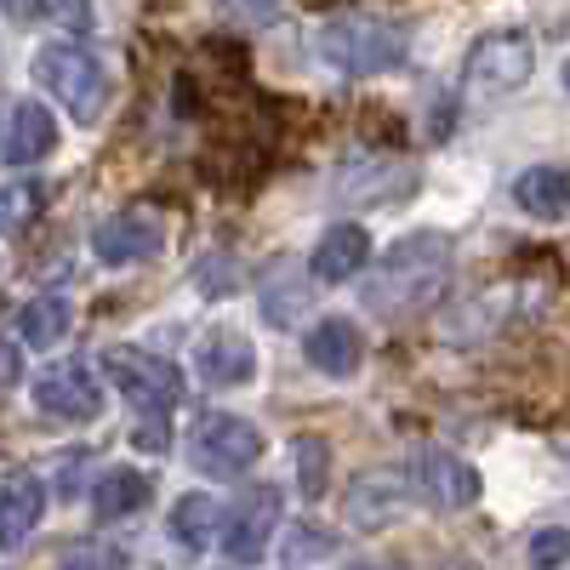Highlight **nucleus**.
I'll use <instances>...</instances> for the list:
<instances>
[{
	"mask_svg": "<svg viewBox=\"0 0 570 570\" xmlns=\"http://www.w3.org/2000/svg\"><path fill=\"white\" fill-rule=\"evenodd\" d=\"M451 279V240L434 228L422 234H405V240L389 246L383 268L365 279V303L376 314H411V308H428Z\"/></svg>",
	"mask_w": 570,
	"mask_h": 570,
	"instance_id": "f257e3e1",
	"label": "nucleus"
},
{
	"mask_svg": "<svg viewBox=\"0 0 570 570\" xmlns=\"http://www.w3.org/2000/svg\"><path fill=\"white\" fill-rule=\"evenodd\" d=\"M320 52L343 75H383L405 58V29L376 12H343L320 29Z\"/></svg>",
	"mask_w": 570,
	"mask_h": 570,
	"instance_id": "f03ea898",
	"label": "nucleus"
},
{
	"mask_svg": "<svg viewBox=\"0 0 570 570\" xmlns=\"http://www.w3.org/2000/svg\"><path fill=\"white\" fill-rule=\"evenodd\" d=\"M35 80L52 91V98L80 120V126H91L104 115V104H109V75H104V63L86 52V46H75V40H58V46H46V52L35 58Z\"/></svg>",
	"mask_w": 570,
	"mask_h": 570,
	"instance_id": "7ed1b4c3",
	"label": "nucleus"
},
{
	"mask_svg": "<svg viewBox=\"0 0 570 570\" xmlns=\"http://www.w3.org/2000/svg\"><path fill=\"white\" fill-rule=\"evenodd\" d=\"M104 371H109V383L120 389V400L137 416H171L177 400H183L177 365L160 360V354H149V348H109L104 354Z\"/></svg>",
	"mask_w": 570,
	"mask_h": 570,
	"instance_id": "20e7f679",
	"label": "nucleus"
},
{
	"mask_svg": "<svg viewBox=\"0 0 570 570\" xmlns=\"http://www.w3.org/2000/svg\"><path fill=\"white\" fill-rule=\"evenodd\" d=\"M531 69H537V40L525 29H497L485 40H473L468 63H462L468 91H480V98H502V91L525 86Z\"/></svg>",
	"mask_w": 570,
	"mask_h": 570,
	"instance_id": "39448f33",
	"label": "nucleus"
},
{
	"mask_svg": "<svg viewBox=\"0 0 570 570\" xmlns=\"http://www.w3.org/2000/svg\"><path fill=\"white\" fill-rule=\"evenodd\" d=\"M400 485H411V497H416V502L440 508V513H451V508H473V502H480V473H473L462 456L440 451V445L411 451V462H405V473H400Z\"/></svg>",
	"mask_w": 570,
	"mask_h": 570,
	"instance_id": "423d86ee",
	"label": "nucleus"
},
{
	"mask_svg": "<svg viewBox=\"0 0 570 570\" xmlns=\"http://www.w3.org/2000/svg\"><path fill=\"white\" fill-rule=\"evenodd\" d=\"M35 405L46 416H63V422H91L104 416V389H98V371L86 360H58L35 376Z\"/></svg>",
	"mask_w": 570,
	"mask_h": 570,
	"instance_id": "0eeeda50",
	"label": "nucleus"
},
{
	"mask_svg": "<svg viewBox=\"0 0 570 570\" xmlns=\"http://www.w3.org/2000/svg\"><path fill=\"white\" fill-rule=\"evenodd\" d=\"M257 456H263V428L257 422L228 416V411L200 416V428H195V462L206 473H246Z\"/></svg>",
	"mask_w": 570,
	"mask_h": 570,
	"instance_id": "6e6552de",
	"label": "nucleus"
},
{
	"mask_svg": "<svg viewBox=\"0 0 570 570\" xmlns=\"http://www.w3.org/2000/svg\"><path fill=\"white\" fill-rule=\"evenodd\" d=\"M274 525H279V491H274V485H257V491H246L240 508H234L223 525H217V542H223V553H228L234 564H257L263 548H268V537H274Z\"/></svg>",
	"mask_w": 570,
	"mask_h": 570,
	"instance_id": "1a4fd4ad",
	"label": "nucleus"
},
{
	"mask_svg": "<svg viewBox=\"0 0 570 570\" xmlns=\"http://www.w3.org/2000/svg\"><path fill=\"white\" fill-rule=\"evenodd\" d=\"M91 246H98V257L109 268H126V263H142L155 257L166 246V217L149 212V206H131V212H115L109 223H98V234H91Z\"/></svg>",
	"mask_w": 570,
	"mask_h": 570,
	"instance_id": "9d476101",
	"label": "nucleus"
},
{
	"mask_svg": "<svg viewBox=\"0 0 570 570\" xmlns=\"http://www.w3.org/2000/svg\"><path fill=\"white\" fill-rule=\"evenodd\" d=\"M365 263H371V234L360 223H337V228L320 234V246L308 257V274L320 285H348L354 274H365Z\"/></svg>",
	"mask_w": 570,
	"mask_h": 570,
	"instance_id": "9b49d317",
	"label": "nucleus"
},
{
	"mask_svg": "<svg viewBox=\"0 0 570 570\" xmlns=\"http://www.w3.org/2000/svg\"><path fill=\"white\" fill-rule=\"evenodd\" d=\"M58 149V120L46 115L40 104H12L7 109V131H0V160L7 166H35Z\"/></svg>",
	"mask_w": 570,
	"mask_h": 570,
	"instance_id": "f8f14e48",
	"label": "nucleus"
},
{
	"mask_svg": "<svg viewBox=\"0 0 570 570\" xmlns=\"http://www.w3.org/2000/svg\"><path fill=\"white\" fill-rule=\"evenodd\" d=\"M195 365L212 389H240L257 376V348L240 337V331H206L200 348H195Z\"/></svg>",
	"mask_w": 570,
	"mask_h": 570,
	"instance_id": "ddd939ff",
	"label": "nucleus"
},
{
	"mask_svg": "<svg viewBox=\"0 0 570 570\" xmlns=\"http://www.w3.org/2000/svg\"><path fill=\"white\" fill-rule=\"evenodd\" d=\"M40 513H46L40 473H7V485H0V548L18 553L29 542V531L40 525Z\"/></svg>",
	"mask_w": 570,
	"mask_h": 570,
	"instance_id": "4468645a",
	"label": "nucleus"
},
{
	"mask_svg": "<svg viewBox=\"0 0 570 570\" xmlns=\"http://www.w3.org/2000/svg\"><path fill=\"white\" fill-rule=\"evenodd\" d=\"M303 348H308V365L325 376H354L365 365V337L354 320H320Z\"/></svg>",
	"mask_w": 570,
	"mask_h": 570,
	"instance_id": "2eb2a0df",
	"label": "nucleus"
},
{
	"mask_svg": "<svg viewBox=\"0 0 570 570\" xmlns=\"http://www.w3.org/2000/svg\"><path fill=\"white\" fill-rule=\"evenodd\" d=\"M513 200H519V212H531L542 223H559L564 206H570V177L559 166H531L525 177L513 183Z\"/></svg>",
	"mask_w": 570,
	"mask_h": 570,
	"instance_id": "dca6fc26",
	"label": "nucleus"
},
{
	"mask_svg": "<svg viewBox=\"0 0 570 570\" xmlns=\"http://www.w3.org/2000/svg\"><path fill=\"white\" fill-rule=\"evenodd\" d=\"M394 508H400V480L394 473H365L360 485H348V525H360V531L389 525Z\"/></svg>",
	"mask_w": 570,
	"mask_h": 570,
	"instance_id": "f3484780",
	"label": "nucleus"
},
{
	"mask_svg": "<svg viewBox=\"0 0 570 570\" xmlns=\"http://www.w3.org/2000/svg\"><path fill=\"white\" fill-rule=\"evenodd\" d=\"M142 502H149V473H137V468H109L104 480L91 485V508H98V519H126Z\"/></svg>",
	"mask_w": 570,
	"mask_h": 570,
	"instance_id": "a211bd4d",
	"label": "nucleus"
},
{
	"mask_svg": "<svg viewBox=\"0 0 570 570\" xmlns=\"http://www.w3.org/2000/svg\"><path fill=\"white\" fill-rule=\"evenodd\" d=\"M217 525H223V508L212 502V497H177L171 502V537L183 542V548H212V537H217Z\"/></svg>",
	"mask_w": 570,
	"mask_h": 570,
	"instance_id": "6ab92c4d",
	"label": "nucleus"
},
{
	"mask_svg": "<svg viewBox=\"0 0 570 570\" xmlns=\"http://www.w3.org/2000/svg\"><path fill=\"white\" fill-rule=\"evenodd\" d=\"M63 331H69V303H63V297H35V303L18 308V337H23L29 348L63 343Z\"/></svg>",
	"mask_w": 570,
	"mask_h": 570,
	"instance_id": "aec40b11",
	"label": "nucleus"
},
{
	"mask_svg": "<svg viewBox=\"0 0 570 570\" xmlns=\"http://www.w3.org/2000/svg\"><path fill=\"white\" fill-rule=\"evenodd\" d=\"M400 177V160H348L343 177H337V195L348 200H376V195H389Z\"/></svg>",
	"mask_w": 570,
	"mask_h": 570,
	"instance_id": "412c9836",
	"label": "nucleus"
},
{
	"mask_svg": "<svg viewBox=\"0 0 570 570\" xmlns=\"http://www.w3.org/2000/svg\"><path fill=\"white\" fill-rule=\"evenodd\" d=\"M40 206H46L40 183H7V188H0V234H29Z\"/></svg>",
	"mask_w": 570,
	"mask_h": 570,
	"instance_id": "4be33fe9",
	"label": "nucleus"
},
{
	"mask_svg": "<svg viewBox=\"0 0 570 570\" xmlns=\"http://www.w3.org/2000/svg\"><path fill=\"white\" fill-rule=\"evenodd\" d=\"M292 462H297L303 497H325V485H331V445H325L320 434H297V451H292Z\"/></svg>",
	"mask_w": 570,
	"mask_h": 570,
	"instance_id": "5701e85b",
	"label": "nucleus"
},
{
	"mask_svg": "<svg viewBox=\"0 0 570 570\" xmlns=\"http://www.w3.org/2000/svg\"><path fill=\"white\" fill-rule=\"evenodd\" d=\"M279 7H285V0H223V12L240 29H268L279 18Z\"/></svg>",
	"mask_w": 570,
	"mask_h": 570,
	"instance_id": "b1692460",
	"label": "nucleus"
},
{
	"mask_svg": "<svg viewBox=\"0 0 570 570\" xmlns=\"http://www.w3.org/2000/svg\"><path fill=\"white\" fill-rule=\"evenodd\" d=\"M331 553V542L320 537V525H303L292 542H285V564H303V559H325Z\"/></svg>",
	"mask_w": 570,
	"mask_h": 570,
	"instance_id": "393cba45",
	"label": "nucleus"
},
{
	"mask_svg": "<svg viewBox=\"0 0 570 570\" xmlns=\"http://www.w3.org/2000/svg\"><path fill=\"white\" fill-rule=\"evenodd\" d=\"M531 564H570V553H564V531H542V537L531 542Z\"/></svg>",
	"mask_w": 570,
	"mask_h": 570,
	"instance_id": "a878e982",
	"label": "nucleus"
},
{
	"mask_svg": "<svg viewBox=\"0 0 570 570\" xmlns=\"http://www.w3.org/2000/svg\"><path fill=\"white\" fill-rule=\"evenodd\" d=\"M23 383V348L0 337V389H18Z\"/></svg>",
	"mask_w": 570,
	"mask_h": 570,
	"instance_id": "bb28decb",
	"label": "nucleus"
},
{
	"mask_svg": "<svg viewBox=\"0 0 570 570\" xmlns=\"http://www.w3.org/2000/svg\"><path fill=\"white\" fill-rule=\"evenodd\" d=\"M137 445H142V451H166V445H171V428H166V416H142V428H137Z\"/></svg>",
	"mask_w": 570,
	"mask_h": 570,
	"instance_id": "cd10ccee",
	"label": "nucleus"
},
{
	"mask_svg": "<svg viewBox=\"0 0 570 570\" xmlns=\"http://www.w3.org/2000/svg\"><path fill=\"white\" fill-rule=\"evenodd\" d=\"M52 12L69 29H91V0H52Z\"/></svg>",
	"mask_w": 570,
	"mask_h": 570,
	"instance_id": "c85d7f7f",
	"label": "nucleus"
},
{
	"mask_svg": "<svg viewBox=\"0 0 570 570\" xmlns=\"http://www.w3.org/2000/svg\"><path fill=\"white\" fill-rule=\"evenodd\" d=\"M0 12H7V18H29V0H0Z\"/></svg>",
	"mask_w": 570,
	"mask_h": 570,
	"instance_id": "c756f323",
	"label": "nucleus"
}]
</instances>
